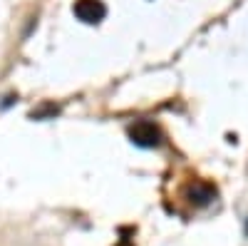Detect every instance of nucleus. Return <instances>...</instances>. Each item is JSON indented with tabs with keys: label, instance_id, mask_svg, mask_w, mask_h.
<instances>
[{
	"label": "nucleus",
	"instance_id": "f03ea898",
	"mask_svg": "<svg viewBox=\"0 0 248 246\" xmlns=\"http://www.w3.org/2000/svg\"><path fill=\"white\" fill-rule=\"evenodd\" d=\"M72 10H75L77 20H82V23H87V25L99 23V20H105V15H107V8L102 0H77Z\"/></svg>",
	"mask_w": 248,
	"mask_h": 246
},
{
	"label": "nucleus",
	"instance_id": "20e7f679",
	"mask_svg": "<svg viewBox=\"0 0 248 246\" xmlns=\"http://www.w3.org/2000/svg\"><path fill=\"white\" fill-rule=\"evenodd\" d=\"M246 234H248V221H246Z\"/></svg>",
	"mask_w": 248,
	"mask_h": 246
},
{
	"label": "nucleus",
	"instance_id": "f257e3e1",
	"mask_svg": "<svg viewBox=\"0 0 248 246\" xmlns=\"http://www.w3.org/2000/svg\"><path fill=\"white\" fill-rule=\"evenodd\" d=\"M129 139L141 149H152V147L161 145V130L154 125V122L141 119V122H137V125L129 127Z\"/></svg>",
	"mask_w": 248,
	"mask_h": 246
},
{
	"label": "nucleus",
	"instance_id": "7ed1b4c3",
	"mask_svg": "<svg viewBox=\"0 0 248 246\" xmlns=\"http://www.w3.org/2000/svg\"><path fill=\"white\" fill-rule=\"evenodd\" d=\"M214 199H216V187H211V184L196 181L189 187V201L194 207H206V204H211Z\"/></svg>",
	"mask_w": 248,
	"mask_h": 246
}]
</instances>
